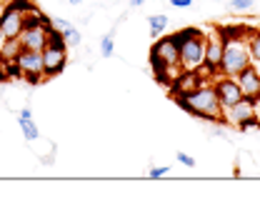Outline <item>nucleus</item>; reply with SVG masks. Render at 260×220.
<instances>
[{
	"instance_id": "obj_1",
	"label": "nucleus",
	"mask_w": 260,
	"mask_h": 220,
	"mask_svg": "<svg viewBox=\"0 0 260 220\" xmlns=\"http://www.w3.org/2000/svg\"><path fill=\"white\" fill-rule=\"evenodd\" d=\"M223 33V60H220V75L235 78L240 70L253 65L250 58V35L253 30L238 25V28H220Z\"/></svg>"
},
{
	"instance_id": "obj_2",
	"label": "nucleus",
	"mask_w": 260,
	"mask_h": 220,
	"mask_svg": "<svg viewBox=\"0 0 260 220\" xmlns=\"http://www.w3.org/2000/svg\"><path fill=\"white\" fill-rule=\"evenodd\" d=\"M175 103L195 118H203V120H210V123H223V105L218 100L213 78L205 80L200 88H195L190 93L175 95Z\"/></svg>"
},
{
	"instance_id": "obj_3",
	"label": "nucleus",
	"mask_w": 260,
	"mask_h": 220,
	"mask_svg": "<svg viewBox=\"0 0 260 220\" xmlns=\"http://www.w3.org/2000/svg\"><path fill=\"white\" fill-rule=\"evenodd\" d=\"M178 40V50H180V70L183 73H193L205 65V33L198 28H185V30L173 35Z\"/></svg>"
},
{
	"instance_id": "obj_4",
	"label": "nucleus",
	"mask_w": 260,
	"mask_h": 220,
	"mask_svg": "<svg viewBox=\"0 0 260 220\" xmlns=\"http://www.w3.org/2000/svg\"><path fill=\"white\" fill-rule=\"evenodd\" d=\"M68 65V45L63 40V33L58 30H48V45L43 48V70L45 78H55L60 75Z\"/></svg>"
},
{
	"instance_id": "obj_5",
	"label": "nucleus",
	"mask_w": 260,
	"mask_h": 220,
	"mask_svg": "<svg viewBox=\"0 0 260 220\" xmlns=\"http://www.w3.org/2000/svg\"><path fill=\"white\" fill-rule=\"evenodd\" d=\"M30 0H10L3 13H0V30L3 35L10 38H20V33L25 30V10L30 8Z\"/></svg>"
},
{
	"instance_id": "obj_6",
	"label": "nucleus",
	"mask_w": 260,
	"mask_h": 220,
	"mask_svg": "<svg viewBox=\"0 0 260 220\" xmlns=\"http://www.w3.org/2000/svg\"><path fill=\"white\" fill-rule=\"evenodd\" d=\"M150 60H153V68L155 73L160 75L162 70H180V50H178V40L170 35V38H160L153 50H150ZM183 73V70H180Z\"/></svg>"
},
{
	"instance_id": "obj_7",
	"label": "nucleus",
	"mask_w": 260,
	"mask_h": 220,
	"mask_svg": "<svg viewBox=\"0 0 260 220\" xmlns=\"http://www.w3.org/2000/svg\"><path fill=\"white\" fill-rule=\"evenodd\" d=\"M223 123L238 128V130H253V128H258V123H255V100L243 98L240 103H235L230 108H223Z\"/></svg>"
},
{
	"instance_id": "obj_8",
	"label": "nucleus",
	"mask_w": 260,
	"mask_h": 220,
	"mask_svg": "<svg viewBox=\"0 0 260 220\" xmlns=\"http://www.w3.org/2000/svg\"><path fill=\"white\" fill-rule=\"evenodd\" d=\"M15 75H20L23 80H28L30 85L45 80V70H43V53L38 50H20L15 58Z\"/></svg>"
},
{
	"instance_id": "obj_9",
	"label": "nucleus",
	"mask_w": 260,
	"mask_h": 220,
	"mask_svg": "<svg viewBox=\"0 0 260 220\" xmlns=\"http://www.w3.org/2000/svg\"><path fill=\"white\" fill-rule=\"evenodd\" d=\"M220 60H223V33L220 28H213L205 33V65L203 68L210 75H218Z\"/></svg>"
},
{
	"instance_id": "obj_10",
	"label": "nucleus",
	"mask_w": 260,
	"mask_h": 220,
	"mask_svg": "<svg viewBox=\"0 0 260 220\" xmlns=\"http://www.w3.org/2000/svg\"><path fill=\"white\" fill-rule=\"evenodd\" d=\"M213 85H215V93H218V100H220L223 108H230V105L243 100V90H240L235 78H228V75L218 73V75H213Z\"/></svg>"
},
{
	"instance_id": "obj_11",
	"label": "nucleus",
	"mask_w": 260,
	"mask_h": 220,
	"mask_svg": "<svg viewBox=\"0 0 260 220\" xmlns=\"http://www.w3.org/2000/svg\"><path fill=\"white\" fill-rule=\"evenodd\" d=\"M240 90H243V98H250V100H260V73L255 65H248L245 70H240L235 75Z\"/></svg>"
},
{
	"instance_id": "obj_12",
	"label": "nucleus",
	"mask_w": 260,
	"mask_h": 220,
	"mask_svg": "<svg viewBox=\"0 0 260 220\" xmlns=\"http://www.w3.org/2000/svg\"><path fill=\"white\" fill-rule=\"evenodd\" d=\"M48 30L50 28H25L20 33V45L25 50H38L43 53V48L48 45Z\"/></svg>"
},
{
	"instance_id": "obj_13",
	"label": "nucleus",
	"mask_w": 260,
	"mask_h": 220,
	"mask_svg": "<svg viewBox=\"0 0 260 220\" xmlns=\"http://www.w3.org/2000/svg\"><path fill=\"white\" fill-rule=\"evenodd\" d=\"M25 28H50V18L35 5H30L25 10Z\"/></svg>"
},
{
	"instance_id": "obj_14",
	"label": "nucleus",
	"mask_w": 260,
	"mask_h": 220,
	"mask_svg": "<svg viewBox=\"0 0 260 220\" xmlns=\"http://www.w3.org/2000/svg\"><path fill=\"white\" fill-rule=\"evenodd\" d=\"M20 50H23L20 38H10V40H5V43H3V48H0V60L13 63V60L18 58V53H20Z\"/></svg>"
},
{
	"instance_id": "obj_15",
	"label": "nucleus",
	"mask_w": 260,
	"mask_h": 220,
	"mask_svg": "<svg viewBox=\"0 0 260 220\" xmlns=\"http://www.w3.org/2000/svg\"><path fill=\"white\" fill-rule=\"evenodd\" d=\"M18 125H20L23 138H25L28 143H32V140H38V138H40V130H38V125L32 123V118H23V115H18Z\"/></svg>"
},
{
	"instance_id": "obj_16",
	"label": "nucleus",
	"mask_w": 260,
	"mask_h": 220,
	"mask_svg": "<svg viewBox=\"0 0 260 220\" xmlns=\"http://www.w3.org/2000/svg\"><path fill=\"white\" fill-rule=\"evenodd\" d=\"M168 23H170V20H168V15H160V13H158V15H150V18H148L150 35H153V38H158V35L168 28Z\"/></svg>"
},
{
	"instance_id": "obj_17",
	"label": "nucleus",
	"mask_w": 260,
	"mask_h": 220,
	"mask_svg": "<svg viewBox=\"0 0 260 220\" xmlns=\"http://www.w3.org/2000/svg\"><path fill=\"white\" fill-rule=\"evenodd\" d=\"M63 40H65V45H68V48H78V45L83 43V35H80L78 28H73V25H70V28H65L63 30Z\"/></svg>"
},
{
	"instance_id": "obj_18",
	"label": "nucleus",
	"mask_w": 260,
	"mask_h": 220,
	"mask_svg": "<svg viewBox=\"0 0 260 220\" xmlns=\"http://www.w3.org/2000/svg\"><path fill=\"white\" fill-rule=\"evenodd\" d=\"M115 53V40H113V33H108V35H103V40H100V55L103 58H110Z\"/></svg>"
},
{
	"instance_id": "obj_19",
	"label": "nucleus",
	"mask_w": 260,
	"mask_h": 220,
	"mask_svg": "<svg viewBox=\"0 0 260 220\" xmlns=\"http://www.w3.org/2000/svg\"><path fill=\"white\" fill-rule=\"evenodd\" d=\"M250 58L253 63H260V30L250 35Z\"/></svg>"
},
{
	"instance_id": "obj_20",
	"label": "nucleus",
	"mask_w": 260,
	"mask_h": 220,
	"mask_svg": "<svg viewBox=\"0 0 260 220\" xmlns=\"http://www.w3.org/2000/svg\"><path fill=\"white\" fill-rule=\"evenodd\" d=\"M230 10L233 13H250L253 10V0H230Z\"/></svg>"
},
{
	"instance_id": "obj_21",
	"label": "nucleus",
	"mask_w": 260,
	"mask_h": 220,
	"mask_svg": "<svg viewBox=\"0 0 260 220\" xmlns=\"http://www.w3.org/2000/svg\"><path fill=\"white\" fill-rule=\"evenodd\" d=\"M50 28L58 30V33H63L65 28H70V23H68L65 18H53V20H50Z\"/></svg>"
},
{
	"instance_id": "obj_22",
	"label": "nucleus",
	"mask_w": 260,
	"mask_h": 220,
	"mask_svg": "<svg viewBox=\"0 0 260 220\" xmlns=\"http://www.w3.org/2000/svg\"><path fill=\"white\" fill-rule=\"evenodd\" d=\"M170 173V165H158V168H150V178H162Z\"/></svg>"
},
{
	"instance_id": "obj_23",
	"label": "nucleus",
	"mask_w": 260,
	"mask_h": 220,
	"mask_svg": "<svg viewBox=\"0 0 260 220\" xmlns=\"http://www.w3.org/2000/svg\"><path fill=\"white\" fill-rule=\"evenodd\" d=\"M175 158H178V163H183L185 168H193V165H195V158L188 155V153H178Z\"/></svg>"
},
{
	"instance_id": "obj_24",
	"label": "nucleus",
	"mask_w": 260,
	"mask_h": 220,
	"mask_svg": "<svg viewBox=\"0 0 260 220\" xmlns=\"http://www.w3.org/2000/svg\"><path fill=\"white\" fill-rule=\"evenodd\" d=\"M170 5H173V8H190L193 0H170Z\"/></svg>"
},
{
	"instance_id": "obj_25",
	"label": "nucleus",
	"mask_w": 260,
	"mask_h": 220,
	"mask_svg": "<svg viewBox=\"0 0 260 220\" xmlns=\"http://www.w3.org/2000/svg\"><path fill=\"white\" fill-rule=\"evenodd\" d=\"M20 115H23V118H32V110H30V105H25V108L20 110Z\"/></svg>"
},
{
	"instance_id": "obj_26",
	"label": "nucleus",
	"mask_w": 260,
	"mask_h": 220,
	"mask_svg": "<svg viewBox=\"0 0 260 220\" xmlns=\"http://www.w3.org/2000/svg\"><path fill=\"white\" fill-rule=\"evenodd\" d=\"M255 123L260 128V100H255Z\"/></svg>"
},
{
	"instance_id": "obj_27",
	"label": "nucleus",
	"mask_w": 260,
	"mask_h": 220,
	"mask_svg": "<svg viewBox=\"0 0 260 220\" xmlns=\"http://www.w3.org/2000/svg\"><path fill=\"white\" fill-rule=\"evenodd\" d=\"M143 5V0H130V8H140Z\"/></svg>"
},
{
	"instance_id": "obj_28",
	"label": "nucleus",
	"mask_w": 260,
	"mask_h": 220,
	"mask_svg": "<svg viewBox=\"0 0 260 220\" xmlns=\"http://www.w3.org/2000/svg\"><path fill=\"white\" fill-rule=\"evenodd\" d=\"M5 40H8V38H5V35H3V30H0V48H3V43H5Z\"/></svg>"
},
{
	"instance_id": "obj_29",
	"label": "nucleus",
	"mask_w": 260,
	"mask_h": 220,
	"mask_svg": "<svg viewBox=\"0 0 260 220\" xmlns=\"http://www.w3.org/2000/svg\"><path fill=\"white\" fill-rule=\"evenodd\" d=\"M80 3H83V0H70V5H80Z\"/></svg>"
},
{
	"instance_id": "obj_30",
	"label": "nucleus",
	"mask_w": 260,
	"mask_h": 220,
	"mask_svg": "<svg viewBox=\"0 0 260 220\" xmlns=\"http://www.w3.org/2000/svg\"><path fill=\"white\" fill-rule=\"evenodd\" d=\"M253 65H255V68H258V73H260V63H253Z\"/></svg>"
}]
</instances>
